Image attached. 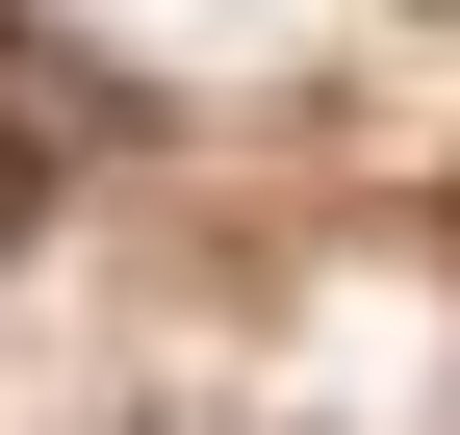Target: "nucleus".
Segmentation results:
<instances>
[{
  "mask_svg": "<svg viewBox=\"0 0 460 435\" xmlns=\"http://www.w3.org/2000/svg\"><path fill=\"white\" fill-rule=\"evenodd\" d=\"M26 205H51V129H26V102H0V231H26Z\"/></svg>",
  "mask_w": 460,
  "mask_h": 435,
  "instance_id": "1",
  "label": "nucleus"
}]
</instances>
